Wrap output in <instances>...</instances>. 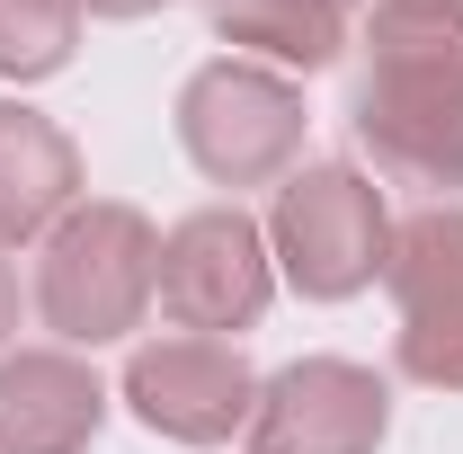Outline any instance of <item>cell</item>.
<instances>
[{"label":"cell","instance_id":"6da1fadb","mask_svg":"<svg viewBox=\"0 0 463 454\" xmlns=\"http://www.w3.org/2000/svg\"><path fill=\"white\" fill-rule=\"evenodd\" d=\"M356 152L383 187L463 196V0H365L356 18Z\"/></svg>","mask_w":463,"mask_h":454},{"label":"cell","instance_id":"7a4b0ae2","mask_svg":"<svg viewBox=\"0 0 463 454\" xmlns=\"http://www.w3.org/2000/svg\"><path fill=\"white\" fill-rule=\"evenodd\" d=\"M161 285V232L125 196H80L36 241V321L54 347H116L143 330Z\"/></svg>","mask_w":463,"mask_h":454},{"label":"cell","instance_id":"3957f363","mask_svg":"<svg viewBox=\"0 0 463 454\" xmlns=\"http://www.w3.org/2000/svg\"><path fill=\"white\" fill-rule=\"evenodd\" d=\"M392 250V205L356 161H303L294 178H277L268 205V259L277 285H294L303 303H347L383 277Z\"/></svg>","mask_w":463,"mask_h":454},{"label":"cell","instance_id":"277c9868","mask_svg":"<svg viewBox=\"0 0 463 454\" xmlns=\"http://www.w3.org/2000/svg\"><path fill=\"white\" fill-rule=\"evenodd\" d=\"M303 90L268 62H241V54H214L187 71L178 90V152L196 161V178L214 187H277V178L303 170Z\"/></svg>","mask_w":463,"mask_h":454},{"label":"cell","instance_id":"5b68a950","mask_svg":"<svg viewBox=\"0 0 463 454\" xmlns=\"http://www.w3.org/2000/svg\"><path fill=\"white\" fill-rule=\"evenodd\" d=\"M152 303L170 312L187 339H241L268 321L277 303V259H268V223H250L241 205H196L161 232V285Z\"/></svg>","mask_w":463,"mask_h":454},{"label":"cell","instance_id":"8992f818","mask_svg":"<svg viewBox=\"0 0 463 454\" xmlns=\"http://www.w3.org/2000/svg\"><path fill=\"white\" fill-rule=\"evenodd\" d=\"M116 401L161 437V446H232L250 437V410H259V374L232 339H143L125 356V383Z\"/></svg>","mask_w":463,"mask_h":454},{"label":"cell","instance_id":"52a82bcc","mask_svg":"<svg viewBox=\"0 0 463 454\" xmlns=\"http://www.w3.org/2000/svg\"><path fill=\"white\" fill-rule=\"evenodd\" d=\"M392 428V383L356 356H294L259 383L250 454H374Z\"/></svg>","mask_w":463,"mask_h":454},{"label":"cell","instance_id":"ba28073f","mask_svg":"<svg viewBox=\"0 0 463 454\" xmlns=\"http://www.w3.org/2000/svg\"><path fill=\"white\" fill-rule=\"evenodd\" d=\"M108 428V383L80 347L0 356V454H90Z\"/></svg>","mask_w":463,"mask_h":454},{"label":"cell","instance_id":"9c48e42d","mask_svg":"<svg viewBox=\"0 0 463 454\" xmlns=\"http://www.w3.org/2000/svg\"><path fill=\"white\" fill-rule=\"evenodd\" d=\"M71 205H80V143L45 108L0 99V250L45 241Z\"/></svg>","mask_w":463,"mask_h":454},{"label":"cell","instance_id":"30bf717a","mask_svg":"<svg viewBox=\"0 0 463 454\" xmlns=\"http://www.w3.org/2000/svg\"><path fill=\"white\" fill-rule=\"evenodd\" d=\"M356 18L365 0H205V27L241 45V62H268V71H330L356 45Z\"/></svg>","mask_w":463,"mask_h":454},{"label":"cell","instance_id":"8fae6325","mask_svg":"<svg viewBox=\"0 0 463 454\" xmlns=\"http://www.w3.org/2000/svg\"><path fill=\"white\" fill-rule=\"evenodd\" d=\"M383 285H392L402 312H419V303H437V294L463 285V196H455V205H419L410 223H392Z\"/></svg>","mask_w":463,"mask_h":454},{"label":"cell","instance_id":"7c38bea8","mask_svg":"<svg viewBox=\"0 0 463 454\" xmlns=\"http://www.w3.org/2000/svg\"><path fill=\"white\" fill-rule=\"evenodd\" d=\"M80 45V9L71 0H0V80H54Z\"/></svg>","mask_w":463,"mask_h":454},{"label":"cell","instance_id":"4fadbf2b","mask_svg":"<svg viewBox=\"0 0 463 454\" xmlns=\"http://www.w3.org/2000/svg\"><path fill=\"white\" fill-rule=\"evenodd\" d=\"M392 365L410 383H428V393H463V285L437 294V303H419V312H402Z\"/></svg>","mask_w":463,"mask_h":454},{"label":"cell","instance_id":"5bb4252c","mask_svg":"<svg viewBox=\"0 0 463 454\" xmlns=\"http://www.w3.org/2000/svg\"><path fill=\"white\" fill-rule=\"evenodd\" d=\"M80 18H152V9H170V0H71Z\"/></svg>","mask_w":463,"mask_h":454},{"label":"cell","instance_id":"9a60e30c","mask_svg":"<svg viewBox=\"0 0 463 454\" xmlns=\"http://www.w3.org/2000/svg\"><path fill=\"white\" fill-rule=\"evenodd\" d=\"M18 339V268H9V259H0V347Z\"/></svg>","mask_w":463,"mask_h":454}]
</instances>
